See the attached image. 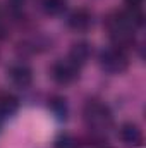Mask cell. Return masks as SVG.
Instances as JSON below:
<instances>
[{
    "mask_svg": "<svg viewBox=\"0 0 146 148\" xmlns=\"http://www.w3.org/2000/svg\"><path fill=\"white\" fill-rule=\"evenodd\" d=\"M83 117H84V122L89 127V131L93 134H98V136H103L113 124L110 109L96 100H89L84 105Z\"/></svg>",
    "mask_w": 146,
    "mask_h": 148,
    "instance_id": "obj_1",
    "label": "cell"
},
{
    "mask_svg": "<svg viewBox=\"0 0 146 148\" xmlns=\"http://www.w3.org/2000/svg\"><path fill=\"white\" fill-rule=\"evenodd\" d=\"M100 66H102L103 71H107L110 74H119L122 71H126L127 66H129L127 52H124L120 48H115V47H110V48L103 50L100 53Z\"/></svg>",
    "mask_w": 146,
    "mask_h": 148,
    "instance_id": "obj_2",
    "label": "cell"
},
{
    "mask_svg": "<svg viewBox=\"0 0 146 148\" xmlns=\"http://www.w3.org/2000/svg\"><path fill=\"white\" fill-rule=\"evenodd\" d=\"M50 76L59 84H69L79 76V67L74 62H71L69 59L57 60L50 67Z\"/></svg>",
    "mask_w": 146,
    "mask_h": 148,
    "instance_id": "obj_3",
    "label": "cell"
},
{
    "mask_svg": "<svg viewBox=\"0 0 146 148\" xmlns=\"http://www.w3.org/2000/svg\"><path fill=\"white\" fill-rule=\"evenodd\" d=\"M67 26L72 31H77V33L88 31L93 26V14H91V10H88L86 7L74 9L69 14V17H67Z\"/></svg>",
    "mask_w": 146,
    "mask_h": 148,
    "instance_id": "obj_4",
    "label": "cell"
},
{
    "mask_svg": "<svg viewBox=\"0 0 146 148\" xmlns=\"http://www.w3.org/2000/svg\"><path fill=\"white\" fill-rule=\"evenodd\" d=\"M9 81L17 88H28L33 83V71L26 64H14L7 69Z\"/></svg>",
    "mask_w": 146,
    "mask_h": 148,
    "instance_id": "obj_5",
    "label": "cell"
},
{
    "mask_svg": "<svg viewBox=\"0 0 146 148\" xmlns=\"http://www.w3.org/2000/svg\"><path fill=\"white\" fill-rule=\"evenodd\" d=\"M119 138L129 147H139L143 143V131L134 122H124L119 127Z\"/></svg>",
    "mask_w": 146,
    "mask_h": 148,
    "instance_id": "obj_6",
    "label": "cell"
},
{
    "mask_svg": "<svg viewBox=\"0 0 146 148\" xmlns=\"http://www.w3.org/2000/svg\"><path fill=\"white\" fill-rule=\"evenodd\" d=\"M89 55H91V45L88 41H77V43H74L72 47H71L67 59L71 62H74L77 67H81L89 59Z\"/></svg>",
    "mask_w": 146,
    "mask_h": 148,
    "instance_id": "obj_7",
    "label": "cell"
},
{
    "mask_svg": "<svg viewBox=\"0 0 146 148\" xmlns=\"http://www.w3.org/2000/svg\"><path fill=\"white\" fill-rule=\"evenodd\" d=\"M17 98L9 93V91H0V117H5V115H10L17 110Z\"/></svg>",
    "mask_w": 146,
    "mask_h": 148,
    "instance_id": "obj_8",
    "label": "cell"
},
{
    "mask_svg": "<svg viewBox=\"0 0 146 148\" xmlns=\"http://www.w3.org/2000/svg\"><path fill=\"white\" fill-rule=\"evenodd\" d=\"M67 0H41V9L48 16H59L65 10Z\"/></svg>",
    "mask_w": 146,
    "mask_h": 148,
    "instance_id": "obj_9",
    "label": "cell"
},
{
    "mask_svg": "<svg viewBox=\"0 0 146 148\" xmlns=\"http://www.w3.org/2000/svg\"><path fill=\"white\" fill-rule=\"evenodd\" d=\"M48 107H50V110L53 112L59 119L67 115V103H65V98H62V97H52Z\"/></svg>",
    "mask_w": 146,
    "mask_h": 148,
    "instance_id": "obj_10",
    "label": "cell"
},
{
    "mask_svg": "<svg viewBox=\"0 0 146 148\" xmlns=\"http://www.w3.org/2000/svg\"><path fill=\"white\" fill-rule=\"evenodd\" d=\"M53 148H77V140L71 134H60L55 140Z\"/></svg>",
    "mask_w": 146,
    "mask_h": 148,
    "instance_id": "obj_11",
    "label": "cell"
},
{
    "mask_svg": "<svg viewBox=\"0 0 146 148\" xmlns=\"http://www.w3.org/2000/svg\"><path fill=\"white\" fill-rule=\"evenodd\" d=\"M141 2H143V0H126V3H127L129 7H139Z\"/></svg>",
    "mask_w": 146,
    "mask_h": 148,
    "instance_id": "obj_12",
    "label": "cell"
}]
</instances>
